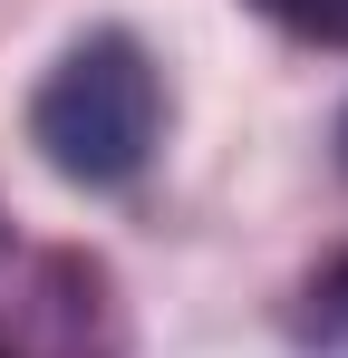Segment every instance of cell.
Returning <instances> with one entry per match:
<instances>
[{
  "instance_id": "cell-3",
  "label": "cell",
  "mask_w": 348,
  "mask_h": 358,
  "mask_svg": "<svg viewBox=\"0 0 348 358\" xmlns=\"http://www.w3.org/2000/svg\"><path fill=\"white\" fill-rule=\"evenodd\" d=\"M310 320H319L329 339H348V252L329 262V271H319V291H310Z\"/></svg>"
},
{
  "instance_id": "cell-2",
  "label": "cell",
  "mask_w": 348,
  "mask_h": 358,
  "mask_svg": "<svg viewBox=\"0 0 348 358\" xmlns=\"http://www.w3.org/2000/svg\"><path fill=\"white\" fill-rule=\"evenodd\" d=\"M271 29L310 39V49H348V0H252Z\"/></svg>"
},
{
  "instance_id": "cell-5",
  "label": "cell",
  "mask_w": 348,
  "mask_h": 358,
  "mask_svg": "<svg viewBox=\"0 0 348 358\" xmlns=\"http://www.w3.org/2000/svg\"><path fill=\"white\" fill-rule=\"evenodd\" d=\"M0 358H10V349H0Z\"/></svg>"
},
{
  "instance_id": "cell-4",
  "label": "cell",
  "mask_w": 348,
  "mask_h": 358,
  "mask_svg": "<svg viewBox=\"0 0 348 358\" xmlns=\"http://www.w3.org/2000/svg\"><path fill=\"white\" fill-rule=\"evenodd\" d=\"M339 145H348V126H339ZM339 165H348V155H339Z\"/></svg>"
},
{
  "instance_id": "cell-1",
  "label": "cell",
  "mask_w": 348,
  "mask_h": 358,
  "mask_svg": "<svg viewBox=\"0 0 348 358\" xmlns=\"http://www.w3.org/2000/svg\"><path fill=\"white\" fill-rule=\"evenodd\" d=\"M155 136H165V78L126 29H87L29 97V145L87 194L136 184Z\"/></svg>"
}]
</instances>
